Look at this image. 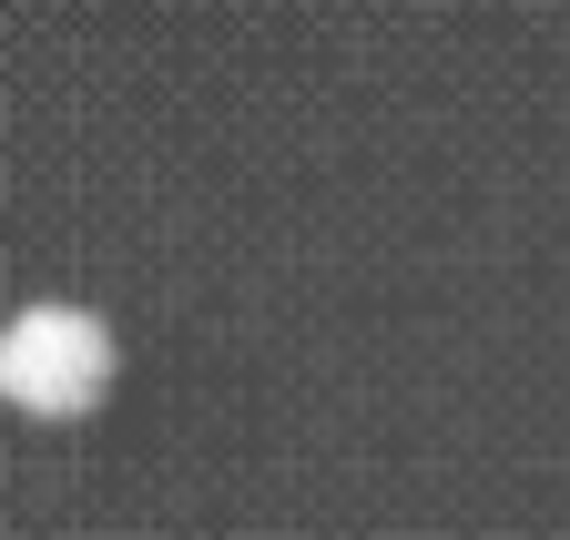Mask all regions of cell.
I'll return each mask as SVG.
<instances>
[{"mask_svg": "<svg viewBox=\"0 0 570 540\" xmlns=\"http://www.w3.org/2000/svg\"><path fill=\"white\" fill-rule=\"evenodd\" d=\"M112 387V326L92 306H21L0 326V397L31 419H82Z\"/></svg>", "mask_w": 570, "mask_h": 540, "instance_id": "6da1fadb", "label": "cell"}]
</instances>
